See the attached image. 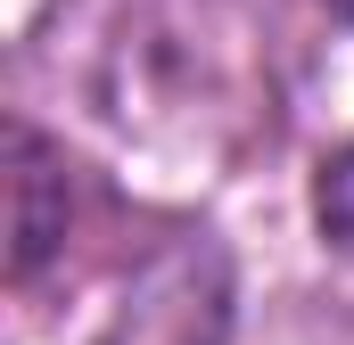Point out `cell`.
<instances>
[{"mask_svg":"<svg viewBox=\"0 0 354 345\" xmlns=\"http://www.w3.org/2000/svg\"><path fill=\"white\" fill-rule=\"evenodd\" d=\"M330 17H354V0H330Z\"/></svg>","mask_w":354,"mask_h":345,"instance_id":"cell-4","label":"cell"},{"mask_svg":"<svg viewBox=\"0 0 354 345\" xmlns=\"http://www.w3.org/2000/svg\"><path fill=\"white\" fill-rule=\"evenodd\" d=\"M66 239V148L33 124L8 132V279H33Z\"/></svg>","mask_w":354,"mask_h":345,"instance_id":"cell-2","label":"cell"},{"mask_svg":"<svg viewBox=\"0 0 354 345\" xmlns=\"http://www.w3.org/2000/svg\"><path fill=\"white\" fill-rule=\"evenodd\" d=\"M313 222H322V239L354 263V140L322 165V181H313Z\"/></svg>","mask_w":354,"mask_h":345,"instance_id":"cell-3","label":"cell"},{"mask_svg":"<svg viewBox=\"0 0 354 345\" xmlns=\"http://www.w3.org/2000/svg\"><path fill=\"white\" fill-rule=\"evenodd\" d=\"M99 345H231V255L214 239H174L149 255Z\"/></svg>","mask_w":354,"mask_h":345,"instance_id":"cell-1","label":"cell"}]
</instances>
